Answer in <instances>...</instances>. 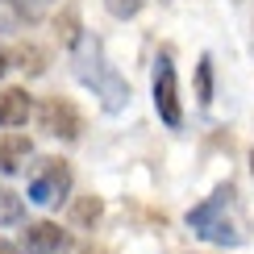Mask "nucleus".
Masks as SVG:
<instances>
[{"label": "nucleus", "mask_w": 254, "mask_h": 254, "mask_svg": "<svg viewBox=\"0 0 254 254\" xmlns=\"http://www.w3.org/2000/svg\"><path fill=\"white\" fill-rule=\"evenodd\" d=\"M229 208H234V188H217L204 204H196L188 213L192 234L204 242H217V246H238L246 234H242V217H229Z\"/></svg>", "instance_id": "f257e3e1"}, {"label": "nucleus", "mask_w": 254, "mask_h": 254, "mask_svg": "<svg viewBox=\"0 0 254 254\" xmlns=\"http://www.w3.org/2000/svg\"><path fill=\"white\" fill-rule=\"evenodd\" d=\"M154 109L163 117L167 129H179L184 125V104H179V79H175V63L167 55H158L154 63Z\"/></svg>", "instance_id": "f03ea898"}, {"label": "nucleus", "mask_w": 254, "mask_h": 254, "mask_svg": "<svg viewBox=\"0 0 254 254\" xmlns=\"http://www.w3.org/2000/svg\"><path fill=\"white\" fill-rule=\"evenodd\" d=\"M67 192H71L67 163L42 158V167L34 171V179H29V200H34V204H59V200H67Z\"/></svg>", "instance_id": "7ed1b4c3"}, {"label": "nucleus", "mask_w": 254, "mask_h": 254, "mask_svg": "<svg viewBox=\"0 0 254 254\" xmlns=\"http://www.w3.org/2000/svg\"><path fill=\"white\" fill-rule=\"evenodd\" d=\"M38 125H42L46 133H55V137H67V142H75L79 129H83L75 104L63 100V96H46V100L38 104Z\"/></svg>", "instance_id": "20e7f679"}, {"label": "nucleus", "mask_w": 254, "mask_h": 254, "mask_svg": "<svg viewBox=\"0 0 254 254\" xmlns=\"http://www.w3.org/2000/svg\"><path fill=\"white\" fill-rule=\"evenodd\" d=\"M63 242H67V234H63L55 221H34V225L21 229V246L29 254H55Z\"/></svg>", "instance_id": "39448f33"}, {"label": "nucleus", "mask_w": 254, "mask_h": 254, "mask_svg": "<svg viewBox=\"0 0 254 254\" xmlns=\"http://www.w3.org/2000/svg\"><path fill=\"white\" fill-rule=\"evenodd\" d=\"M29 113H34V100H29L25 88H4V92H0V125H4V129L25 125Z\"/></svg>", "instance_id": "423d86ee"}, {"label": "nucleus", "mask_w": 254, "mask_h": 254, "mask_svg": "<svg viewBox=\"0 0 254 254\" xmlns=\"http://www.w3.org/2000/svg\"><path fill=\"white\" fill-rule=\"evenodd\" d=\"M29 154H34L29 137L4 133V137H0V175H17V171H25V158H29Z\"/></svg>", "instance_id": "0eeeda50"}, {"label": "nucleus", "mask_w": 254, "mask_h": 254, "mask_svg": "<svg viewBox=\"0 0 254 254\" xmlns=\"http://www.w3.org/2000/svg\"><path fill=\"white\" fill-rule=\"evenodd\" d=\"M25 221V200L13 188H0V225H21Z\"/></svg>", "instance_id": "6e6552de"}, {"label": "nucleus", "mask_w": 254, "mask_h": 254, "mask_svg": "<svg viewBox=\"0 0 254 254\" xmlns=\"http://www.w3.org/2000/svg\"><path fill=\"white\" fill-rule=\"evenodd\" d=\"M75 221H79V225H96V221H100V200L96 196H83L75 204Z\"/></svg>", "instance_id": "1a4fd4ad"}, {"label": "nucleus", "mask_w": 254, "mask_h": 254, "mask_svg": "<svg viewBox=\"0 0 254 254\" xmlns=\"http://www.w3.org/2000/svg\"><path fill=\"white\" fill-rule=\"evenodd\" d=\"M17 67L29 71V75H38V71H42V50L38 46H21L17 50Z\"/></svg>", "instance_id": "9d476101"}, {"label": "nucleus", "mask_w": 254, "mask_h": 254, "mask_svg": "<svg viewBox=\"0 0 254 254\" xmlns=\"http://www.w3.org/2000/svg\"><path fill=\"white\" fill-rule=\"evenodd\" d=\"M196 79H200V104H208V100H213V59H208V55L200 59V75Z\"/></svg>", "instance_id": "9b49d317"}, {"label": "nucleus", "mask_w": 254, "mask_h": 254, "mask_svg": "<svg viewBox=\"0 0 254 254\" xmlns=\"http://www.w3.org/2000/svg\"><path fill=\"white\" fill-rule=\"evenodd\" d=\"M104 8H109L113 17H133L137 8H142V0H104Z\"/></svg>", "instance_id": "f8f14e48"}, {"label": "nucleus", "mask_w": 254, "mask_h": 254, "mask_svg": "<svg viewBox=\"0 0 254 254\" xmlns=\"http://www.w3.org/2000/svg\"><path fill=\"white\" fill-rule=\"evenodd\" d=\"M0 254H21V246H13V242H0Z\"/></svg>", "instance_id": "ddd939ff"}, {"label": "nucleus", "mask_w": 254, "mask_h": 254, "mask_svg": "<svg viewBox=\"0 0 254 254\" xmlns=\"http://www.w3.org/2000/svg\"><path fill=\"white\" fill-rule=\"evenodd\" d=\"M4 71H8V55H4V50H0V75H4Z\"/></svg>", "instance_id": "4468645a"}, {"label": "nucleus", "mask_w": 254, "mask_h": 254, "mask_svg": "<svg viewBox=\"0 0 254 254\" xmlns=\"http://www.w3.org/2000/svg\"><path fill=\"white\" fill-rule=\"evenodd\" d=\"M250 167H254V154H250Z\"/></svg>", "instance_id": "2eb2a0df"}]
</instances>
